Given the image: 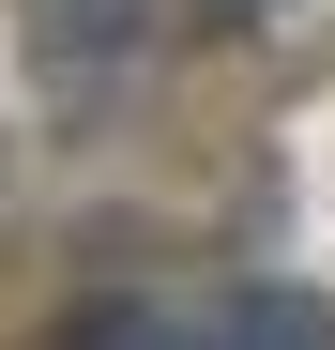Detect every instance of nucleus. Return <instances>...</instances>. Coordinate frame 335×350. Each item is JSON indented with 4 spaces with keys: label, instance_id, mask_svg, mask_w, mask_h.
Listing matches in <instances>:
<instances>
[{
    "label": "nucleus",
    "instance_id": "nucleus-1",
    "mask_svg": "<svg viewBox=\"0 0 335 350\" xmlns=\"http://www.w3.org/2000/svg\"><path fill=\"white\" fill-rule=\"evenodd\" d=\"M62 350H335L320 289H168V305H107Z\"/></svg>",
    "mask_w": 335,
    "mask_h": 350
}]
</instances>
